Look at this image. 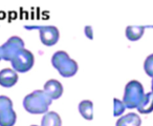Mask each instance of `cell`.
<instances>
[{
  "label": "cell",
  "instance_id": "obj_1",
  "mask_svg": "<svg viewBox=\"0 0 153 126\" xmlns=\"http://www.w3.org/2000/svg\"><path fill=\"white\" fill-rule=\"evenodd\" d=\"M51 101L53 100L43 90H35L24 98L23 106L26 111L33 115L46 113Z\"/></svg>",
  "mask_w": 153,
  "mask_h": 126
},
{
  "label": "cell",
  "instance_id": "obj_2",
  "mask_svg": "<svg viewBox=\"0 0 153 126\" xmlns=\"http://www.w3.org/2000/svg\"><path fill=\"white\" fill-rule=\"evenodd\" d=\"M51 63L55 69H58L59 74L63 77H72L78 72V64L74 60L68 56V54L64 51H58L51 58Z\"/></svg>",
  "mask_w": 153,
  "mask_h": 126
},
{
  "label": "cell",
  "instance_id": "obj_3",
  "mask_svg": "<svg viewBox=\"0 0 153 126\" xmlns=\"http://www.w3.org/2000/svg\"><path fill=\"white\" fill-rule=\"evenodd\" d=\"M144 87L136 80L128 82L124 94V104L128 108H136L144 98Z\"/></svg>",
  "mask_w": 153,
  "mask_h": 126
},
{
  "label": "cell",
  "instance_id": "obj_4",
  "mask_svg": "<svg viewBox=\"0 0 153 126\" xmlns=\"http://www.w3.org/2000/svg\"><path fill=\"white\" fill-rule=\"evenodd\" d=\"M16 120L12 100L7 96H0V126H14Z\"/></svg>",
  "mask_w": 153,
  "mask_h": 126
},
{
  "label": "cell",
  "instance_id": "obj_5",
  "mask_svg": "<svg viewBox=\"0 0 153 126\" xmlns=\"http://www.w3.org/2000/svg\"><path fill=\"white\" fill-rule=\"evenodd\" d=\"M12 66L16 73H26L34 65L35 57L28 49H21L12 60Z\"/></svg>",
  "mask_w": 153,
  "mask_h": 126
},
{
  "label": "cell",
  "instance_id": "obj_6",
  "mask_svg": "<svg viewBox=\"0 0 153 126\" xmlns=\"http://www.w3.org/2000/svg\"><path fill=\"white\" fill-rule=\"evenodd\" d=\"M24 48V42L20 37L13 36L2 45L0 46L1 51V58L7 61H12L13 58Z\"/></svg>",
  "mask_w": 153,
  "mask_h": 126
},
{
  "label": "cell",
  "instance_id": "obj_7",
  "mask_svg": "<svg viewBox=\"0 0 153 126\" xmlns=\"http://www.w3.org/2000/svg\"><path fill=\"white\" fill-rule=\"evenodd\" d=\"M39 33H40L41 42L45 46H53L58 42L60 37V33L56 26L46 25L39 28Z\"/></svg>",
  "mask_w": 153,
  "mask_h": 126
},
{
  "label": "cell",
  "instance_id": "obj_8",
  "mask_svg": "<svg viewBox=\"0 0 153 126\" xmlns=\"http://www.w3.org/2000/svg\"><path fill=\"white\" fill-rule=\"evenodd\" d=\"M43 92L51 99V100H56L59 99L63 94V85L60 83L58 80L51 79L44 84V89Z\"/></svg>",
  "mask_w": 153,
  "mask_h": 126
},
{
  "label": "cell",
  "instance_id": "obj_9",
  "mask_svg": "<svg viewBox=\"0 0 153 126\" xmlns=\"http://www.w3.org/2000/svg\"><path fill=\"white\" fill-rule=\"evenodd\" d=\"M18 82V74L13 69H3L0 71V85L2 87H13Z\"/></svg>",
  "mask_w": 153,
  "mask_h": 126
},
{
  "label": "cell",
  "instance_id": "obj_10",
  "mask_svg": "<svg viewBox=\"0 0 153 126\" xmlns=\"http://www.w3.org/2000/svg\"><path fill=\"white\" fill-rule=\"evenodd\" d=\"M140 118L134 113H130L120 118L117 122V126H140Z\"/></svg>",
  "mask_w": 153,
  "mask_h": 126
},
{
  "label": "cell",
  "instance_id": "obj_11",
  "mask_svg": "<svg viewBox=\"0 0 153 126\" xmlns=\"http://www.w3.org/2000/svg\"><path fill=\"white\" fill-rule=\"evenodd\" d=\"M140 113H150L153 111V92H148L144 95V98L140 101L138 106L136 107Z\"/></svg>",
  "mask_w": 153,
  "mask_h": 126
},
{
  "label": "cell",
  "instance_id": "obj_12",
  "mask_svg": "<svg viewBox=\"0 0 153 126\" xmlns=\"http://www.w3.org/2000/svg\"><path fill=\"white\" fill-rule=\"evenodd\" d=\"M41 126H62V120L57 113L49 111L43 116Z\"/></svg>",
  "mask_w": 153,
  "mask_h": 126
},
{
  "label": "cell",
  "instance_id": "obj_13",
  "mask_svg": "<svg viewBox=\"0 0 153 126\" xmlns=\"http://www.w3.org/2000/svg\"><path fill=\"white\" fill-rule=\"evenodd\" d=\"M79 111L86 120H92L94 118V103L90 100H83L79 104Z\"/></svg>",
  "mask_w": 153,
  "mask_h": 126
},
{
  "label": "cell",
  "instance_id": "obj_14",
  "mask_svg": "<svg viewBox=\"0 0 153 126\" xmlns=\"http://www.w3.org/2000/svg\"><path fill=\"white\" fill-rule=\"evenodd\" d=\"M144 32L145 26L130 25L127 26V28H126V37H127V39H129L131 41L140 40L143 35H144Z\"/></svg>",
  "mask_w": 153,
  "mask_h": 126
},
{
  "label": "cell",
  "instance_id": "obj_15",
  "mask_svg": "<svg viewBox=\"0 0 153 126\" xmlns=\"http://www.w3.org/2000/svg\"><path fill=\"white\" fill-rule=\"evenodd\" d=\"M125 109L126 106L123 101L119 100V99H113V116L115 117L121 116L125 111Z\"/></svg>",
  "mask_w": 153,
  "mask_h": 126
},
{
  "label": "cell",
  "instance_id": "obj_16",
  "mask_svg": "<svg viewBox=\"0 0 153 126\" xmlns=\"http://www.w3.org/2000/svg\"><path fill=\"white\" fill-rule=\"evenodd\" d=\"M144 69L147 73V75L150 76V77H153V54L149 56V57H147V59L145 60Z\"/></svg>",
  "mask_w": 153,
  "mask_h": 126
},
{
  "label": "cell",
  "instance_id": "obj_17",
  "mask_svg": "<svg viewBox=\"0 0 153 126\" xmlns=\"http://www.w3.org/2000/svg\"><path fill=\"white\" fill-rule=\"evenodd\" d=\"M85 35L87 36V38H89V39L94 38V33H92L91 26H85Z\"/></svg>",
  "mask_w": 153,
  "mask_h": 126
},
{
  "label": "cell",
  "instance_id": "obj_18",
  "mask_svg": "<svg viewBox=\"0 0 153 126\" xmlns=\"http://www.w3.org/2000/svg\"><path fill=\"white\" fill-rule=\"evenodd\" d=\"M2 59V58H1V51H0V60Z\"/></svg>",
  "mask_w": 153,
  "mask_h": 126
},
{
  "label": "cell",
  "instance_id": "obj_19",
  "mask_svg": "<svg viewBox=\"0 0 153 126\" xmlns=\"http://www.w3.org/2000/svg\"><path fill=\"white\" fill-rule=\"evenodd\" d=\"M152 92H153V80H152Z\"/></svg>",
  "mask_w": 153,
  "mask_h": 126
},
{
  "label": "cell",
  "instance_id": "obj_20",
  "mask_svg": "<svg viewBox=\"0 0 153 126\" xmlns=\"http://www.w3.org/2000/svg\"><path fill=\"white\" fill-rule=\"evenodd\" d=\"M32 126H37V125H32Z\"/></svg>",
  "mask_w": 153,
  "mask_h": 126
}]
</instances>
